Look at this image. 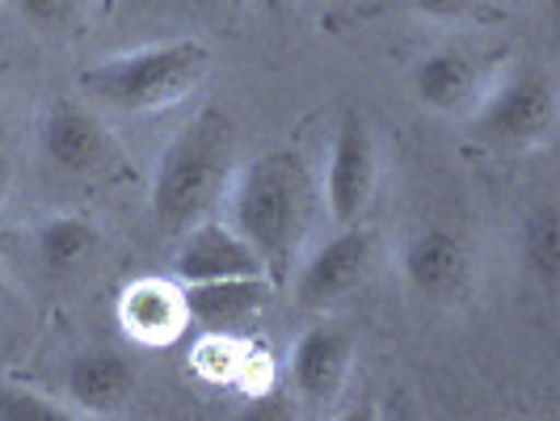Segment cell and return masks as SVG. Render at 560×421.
<instances>
[{
    "label": "cell",
    "mask_w": 560,
    "mask_h": 421,
    "mask_svg": "<svg viewBox=\"0 0 560 421\" xmlns=\"http://www.w3.org/2000/svg\"><path fill=\"white\" fill-rule=\"evenodd\" d=\"M472 127L493 148H539L557 127V89L539 68H514L498 84H485Z\"/></svg>",
    "instance_id": "4"
},
{
    "label": "cell",
    "mask_w": 560,
    "mask_h": 421,
    "mask_svg": "<svg viewBox=\"0 0 560 421\" xmlns=\"http://www.w3.org/2000/svg\"><path fill=\"white\" fill-rule=\"evenodd\" d=\"M418 9L430 17H468L477 9V0H418Z\"/></svg>",
    "instance_id": "20"
},
{
    "label": "cell",
    "mask_w": 560,
    "mask_h": 421,
    "mask_svg": "<svg viewBox=\"0 0 560 421\" xmlns=\"http://www.w3.org/2000/svg\"><path fill=\"white\" fill-rule=\"evenodd\" d=\"M413 93L425 110L434 114H468L477 110L480 93H485V77L480 63L459 47H443L430 51L413 68Z\"/></svg>",
    "instance_id": "15"
},
{
    "label": "cell",
    "mask_w": 560,
    "mask_h": 421,
    "mask_svg": "<svg viewBox=\"0 0 560 421\" xmlns=\"http://www.w3.org/2000/svg\"><path fill=\"white\" fill-rule=\"evenodd\" d=\"M523 261L544 291L560 282V211L557 202H539L523 220Z\"/></svg>",
    "instance_id": "17"
},
{
    "label": "cell",
    "mask_w": 560,
    "mask_h": 421,
    "mask_svg": "<svg viewBox=\"0 0 560 421\" xmlns=\"http://www.w3.org/2000/svg\"><path fill=\"white\" fill-rule=\"evenodd\" d=\"M400 274L421 300H434V304L459 300L472 279L468 241L451 227H421L400 249Z\"/></svg>",
    "instance_id": "9"
},
{
    "label": "cell",
    "mask_w": 560,
    "mask_h": 421,
    "mask_svg": "<svg viewBox=\"0 0 560 421\" xmlns=\"http://www.w3.org/2000/svg\"><path fill=\"white\" fill-rule=\"evenodd\" d=\"M354 371V337L341 329H304L291 346V384L316 409H329Z\"/></svg>",
    "instance_id": "12"
},
{
    "label": "cell",
    "mask_w": 560,
    "mask_h": 421,
    "mask_svg": "<svg viewBox=\"0 0 560 421\" xmlns=\"http://www.w3.org/2000/svg\"><path fill=\"white\" fill-rule=\"evenodd\" d=\"M0 418L4 421H47V418H63V409L43 405L34 393H18V388H4V384H0Z\"/></svg>",
    "instance_id": "18"
},
{
    "label": "cell",
    "mask_w": 560,
    "mask_h": 421,
    "mask_svg": "<svg viewBox=\"0 0 560 421\" xmlns=\"http://www.w3.org/2000/svg\"><path fill=\"white\" fill-rule=\"evenodd\" d=\"M9 182H13V165H9V156L0 152V207H4V198H9Z\"/></svg>",
    "instance_id": "21"
},
{
    "label": "cell",
    "mask_w": 560,
    "mask_h": 421,
    "mask_svg": "<svg viewBox=\"0 0 560 421\" xmlns=\"http://www.w3.org/2000/svg\"><path fill=\"white\" fill-rule=\"evenodd\" d=\"M279 282L270 274H236V279L215 282H186V304L198 329H220V334H241L257 320V312L270 308Z\"/></svg>",
    "instance_id": "13"
},
{
    "label": "cell",
    "mask_w": 560,
    "mask_h": 421,
    "mask_svg": "<svg viewBox=\"0 0 560 421\" xmlns=\"http://www.w3.org/2000/svg\"><path fill=\"white\" fill-rule=\"evenodd\" d=\"M114 316H118V329L143 350H168L195 329L190 304H186V282L161 279V274L127 282L118 291Z\"/></svg>",
    "instance_id": "7"
},
{
    "label": "cell",
    "mask_w": 560,
    "mask_h": 421,
    "mask_svg": "<svg viewBox=\"0 0 560 421\" xmlns=\"http://www.w3.org/2000/svg\"><path fill=\"white\" fill-rule=\"evenodd\" d=\"M224 207L228 224L249 241L275 282H287V274L295 270L316 227V215L325 211L316 173L291 148L261 152L232 168Z\"/></svg>",
    "instance_id": "1"
},
{
    "label": "cell",
    "mask_w": 560,
    "mask_h": 421,
    "mask_svg": "<svg viewBox=\"0 0 560 421\" xmlns=\"http://www.w3.org/2000/svg\"><path fill=\"white\" fill-rule=\"evenodd\" d=\"M38 143H43V156L51 165L63 173H77V177H97L118 161L114 136L102 127V118L77 102H56L43 114Z\"/></svg>",
    "instance_id": "10"
},
{
    "label": "cell",
    "mask_w": 560,
    "mask_h": 421,
    "mask_svg": "<svg viewBox=\"0 0 560 421\" xmlns=\"http://www.w3.org/2000/svg\"><path fill=\"white\" fill-rule=\"evenodd\" d=\"M195 4H215V0H195Z\"/></svg>",
    "instance_id": "22"
},
{
    "label": "cell",
    "mask_w": 560,
    "mask_h": 421,
    "mask_svg": "<svg viewBox=\"0 0 560 421\" xmlns=\"http://www.w3.org/2000/svg\"><path fill=\"white\" fill-rule=\"evenodd\" d=\"M375 261H380V232L363 220L341 224L329 241H320L308 257L295 261V270L287 274L291 300L308 312L334 308L375 274Z\"/></svg>",
    "instance_id": "5"
},
{
    "label": "cell",
    "mask_w": 560,
    "mask_h": 421,
    "mask_svg": "<svg viewBox=\"0 0 560 421\" xmlns=\"http://www.w3.org/2000/svg\"><path fill=\"white\" fill-rule=\"evenodd\" d=\"M13 4L26 13L30 22H38V26L47 30L68 26L77 17V9H81V0H13Z\"/></svg>",
    "instance_id": "19"
},
{
    "label": "cell",
    "mask_w": 560,
    "mask_h": 421,
    "mask_svg": "<svg viewBox=\"0 0 560 421\" xmlns=\"http://www.w3.org/2000/svg\"><path fill=\"white\" fill-rule=\"evenodd\" d=\"M190 371L211 388H232L241 396H266L275 384V354L261 337L202 329L190 350Z\"/></svg>",
    "instance_id": "8"
},
{
    "label": "cell",
    "mask_w": 560,
    "mask_h": 421,
    "mask_svg": "<svg viewBox=\"0 0 560 421\" xmlns=\"http://www.w3.org/2000/svg\"><path fill=\"white\" fill-rule=\"evenodd\" d=\"M316 182H320V207L329 211L337 227L359 224L366 215L375 186H380V148L371 136V122L359 110L341 114Z\"/></svg>",
    "instance_id": "6"
},
{
    "label": "cell",
    "mask_w": 560,
    "mask_h": 421,
    "mask_svg": "<svg viewBox=\"0 0 560 421\" xmlns=\"http://www.w3.org/2000/svg\"><path fill=\"white\" fill-rule=\"evenodd\" d=\"M131 388H136V371L114 350H89L63 366V396L77 413L89 418L118 413L131 400Z\"/></svg>",
    "instance_id": "14"
},
{
    "label": "cell",
    "mask_w": 560,
    "mask_h": 421,
    "mask_svg": "<svg viewBox=\"0 0 560 421\" xmlns=\"http://www.w3.org/2000/svg\"><path fill=\"white\" fill-rule=\"evenodd\" d=\"M236 274H266L261 257L253 245L228 224V220H198L182 232L177 253H173V279L177 282H215L236 279Z\"/></svg>",
    "instance_id": "11"
},
{
    "label": "cell",
    "mask_w": 560,
    "mask_h": 421,
    "mask_svg": "<svg viewBox=\"0 0 560 421\" xmlns=\"http://www.w3.org/2000/svg\"><path fill=\"white\" fill-rule=\"evenodd\" d=\"M34 249L38 261L51 270H72L89 253L97 249V227L81 215H51L34 227Z\"/></svg>",
    "instance_id": "16"
},
{
    "label": "cell",
    "mask_w": 560,
    "mask_h": 421,
    "mask_svg": "<svg viewBox=\"0 0 560 421\" xmlns=\"http://www.w3.org/2000/svg\"><path fill=\"white\" fill-rule=\"evenodd\" d=\"M211 51L198 38H168V43H148L136 51L93 59L77 72L81 93L93 102L122 114H161L182 106L198 84L207 81Z\"/></svg>",
    "instance_id": "3"
},
{
    "label": "cell",
    "mask_w": 560,
    "mask_h": 421,
    "mask_svg": "<svg viewBox=\"0 0 560 421\" xmlns=\"http://www.w3.org/2000/svg\"><path fill=\"white\" fill-rule=\"evenodd\" d=\"M236 168V127L224 110H198L165 143L152 173V215L168 232H186L215 211Z\"/></svg>",
    "instance_id": "2"
}]
</instances>
